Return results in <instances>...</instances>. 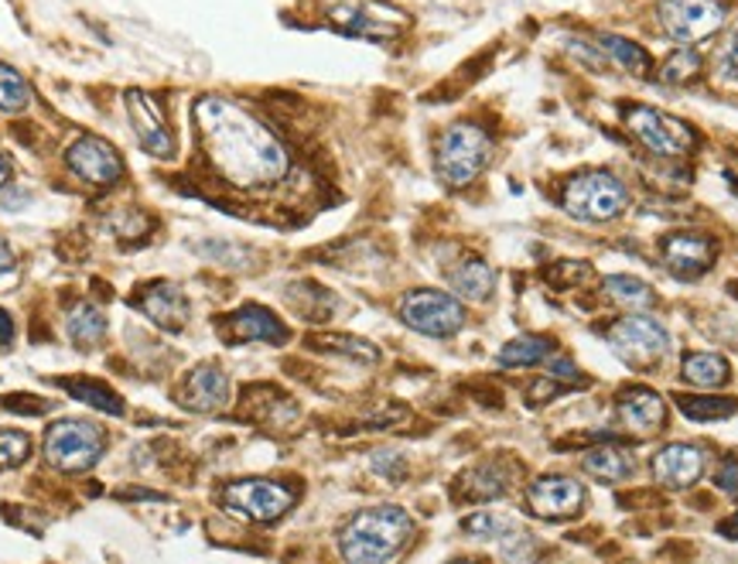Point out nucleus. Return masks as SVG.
Masks as SVG:
<instances>
[{
  "label": "nucleus",
  "instance_id": "nucleus-1",
  "mask_svg": "<svg viewBox=\"0 0 738 564\" xmlns=\"http://www.w3.org/2000/svg\"><path fill=\"white\" fill-rule=\"evenodd\" d=\"M195 124L208 161L236 189H267L288 174L291 158L285 145L236 103L202 96L195 103Z\"/></svg>",
  "mask_w": 738,
  "mask_h": 564
},
{
  "label": "nucleus",
  "instance_id": "nucleus-2",
  "mask_svg": "<svg viewBox=\"0 0 738 564\" xmlns=\"http://www.w3.org/2000/svg\"><path fill=\"white\" fill-rule=\"evenodd\" d=\"M414 534V520L400 507L360 510L339 531V551L349 564H391Z\"/></svg>",
  "mask_w": 738,
  "mask_h": 564
},
{
  "label": "nucleus",
  "instance_id": "nucleus-3",
  "mask_svg": "<svg viewBox=\"0 0 738 564\" xmlns=\"http://www.w3.org/2000/svg\"><path fill=\"white\" fill-rule=\"evenodd\" d=\"M492 158V140L482 127L475 124H451L435 151V168L441 174V182L451 189H462L475 182L482 168Z\"/></svg>",
  "mask_w": 738,
  "mask_h": 564
},
{
  "label": "nucleus",
  "instance_id": "nucleus-4",
  "mask_svg": "<svg viewBox=\"0 0 738 564\" xmlns=\"http://www.w3.org/2000/svg\"><path fill=\"white\" fill-rule=\"evenodd\" d=\"M560 205L581 223H609L625 213L629 192L612 171H581L565 185Z\"/></svg>",
  "mask_w": 738,
  "mask_h": 564
},
{
  "label": "nucleus",
  "instance_id": "nucleus-5",
  "mask_svg": "<svg viewBox=\"0 0 738 564\" xmlns=\"http://www.w3.org/2000/svg\"><path fill=\"white\" fill-rule=\"evenodd\" d=\"M609 345L632 370H653L671 352V332L646 311H629L609 329Z\"/></svg>",
  "mask_w": 738,
  "mask_h": 564
},
{
  "label": "nucleus",
  "instance_id": "nucleus-6",
  "mask_svg": "<svg viewBox=\"0 0 738 564\" xmlns=\"http://www.w3.org/2000/svg\"><path fill=\"white\" fill-rule=\"evenodd\" d=\"M103 432L89 421H55L45 432V462L58 472H86L99 462L103 455Z\"/></svg>",
  "mask_w": 738,
  "mask_h": 564
},
{
  "label": "nucleus",
  "instance_id": "nucleus-7",
  "mask_svg": "<svg viewBox=\"0 0 738 564\" xmlns=\"http://www.w3.org/2000/svg\"><path fill=\"white\" fill-rule=\"evenodd\" d=\"M400 319L420 336L431 339H451L466 326V308L459 298H451L448 291L438 288H417L400 298Z\"/></svg>",
  "mask_w": 738,
  "mask_h": 564
},
{
  "label": "nucleus",
  "instance_id": "nucleus-8",
  "mask_svg": "<svg viewBox=\"0 0 738 564\" xmlns=\"http://www.w3.org/2000/svg\"><path fill=\"white\" fill-rule=\"evenodd\" d=\"M656 18H660V28L671 34L677 45L687 49L718 34L728 11L718 0H660Z\"/></svg>",
  "mask_w": 738,
  "mask_h": 564
},
{
  "label": "nucleus",
  "instance_id": "nucleus-9",
  "mask_svg": "<svg viewBox=\"0 0 738 564\" xmlns=\"http://www.w3.org/2000/svg\"><path fill=\"white\" fill-rule=\"evenodd\" d=\"M295 503V492L277 479H239L223 489V507L254 523H274Z\"/></svg>",
  "mask_w": 738,
  "mask_h": 564
},
{
  "label": "nucleus",
  "instance_id": "nucleus-10",
  "mask_svg": "<svg viewBox=\"0 0 738 564\" xmlns=\"http://www.w3.org/2000/svg\"><path fill=\"white\" fill-rule=\"evenodd\" d=\"M625 124L660 158H681L694 148V130L656 107H629Z\"/></svg>",
  "mask_w": 738,
  "mask_h": 564
},
{
  "label": "nucleus",
  "instance_id": "nucleus-11",
  "mask_svg": "<svg viewBox=\"0 0 738 564\" xmlns=\"http://www.w3.org/2000/svg\"><path fill=\"white\" fill-rule=\"evenodd\" d=\"M65 164L73 174H79L86 185H96V189H110L124 179V158L117 155L110 140H103L96 134H79L73 145L65 148Z\"/></svg>",
  "mask_w": 738,
  "mask_h": 564
},
{
  "label": "nucleus",
  "instance_id": "nucleus-12",
  "mask_svg": "<svg viewBox=\"0 0 738 564\" xmlns=\"http://www.w3.org/2000/svg\"><path fill=\"white\" fill-rule=\"evenodd\" d=\"M462 531L475 541L496 544L510 564H534L537 561V541L526 534L516 520H510L503 513H472V517H466Z\"/></svg>",
  "mask_w": 738,
  "mask_h": 564
},
{
  "label": "nucleus",
  "instance_id": "nucleus-13",
  "mask_svg": "<svg viewBox=\"0 0 738 564\" xmlns=\"http://www.w3.org/2000/svg\"><path fill=\"white\" fill-rule=\"evenodd\" d=\"M329 21L342 34H353V39H394L407 28V18L394 8L360 4V0H342V4L329 8Z\"/></svg>",
  "mask_w": 738,
  "mask_h": 564
},
{
  "label": "nucleus",
  "instance_id": "nucleus-14",
  "mask_svg": "<svg viewBox=\"0 0 738 564\" xmlns=\"http://www.w3.org/2000/svg\"><path fill=\"white\" fill-rule=\"evenodd\" d=\"M127 103V117H130V127L140 140V148L154 158H171L174 155V134L168 127V117L161 110V103L145 93V89H130L124 96Z\"/></svg>",
  "mask_w": 738,
  "mask_h": 564
},
{
  "label": "nucleus",
  "instance_id": "nucleus-15",
  "mask_svg": "<svg viewBox=\"0 0 738 564\" xmlns=\"http://www.w3.org/2000/svg\"><path fill=\"white\" fill-rule=\"evenodd\" d=\"M526 503L544 520H568L585 507V486L575 476H541L526 489Z\"/></svg>",
  "mask_w": 738,
  "mask_h": 564
},
{
  "label": "nucleus",
  "instance_id": "nucleus-16",
  "mask_svg": "<svg viewBox=\"0 0 738 564\" xmlns=\"http://www.w3.org/2000/svg\"><path fill=\"white\" fill-rule=\"evenodd\" d=\"M715 264V240L705 233H671L663 240V267L681 280L708 274Z\"/></svg>",
  "mask_w": 738,
  "mask_h": 564
},
{
  "label": "nucleus",
  "instance_id": "nucleus-17",
  "mask_svg": "<svg viewBox=\"0 0 738 564\" xmlns=\"http://www.w3.org/2000/svg\"><path fill=\"white\" fill-rule=\"evenodd\" d=\"M229 342H288V326L260 305H243L220 322Z\"/></svg>",
  "mask_w": 738,
  "mask_h": 564
},
{
  "label": "nucleus",
  "instance_id": "nucleus-18",
  "mask_svg": "<svg viewBox=\"0 0 738 564\" xmlns=\"http://www.w3.org/2000/svg\"><path fill=\"white\" fill-rule=\"evenodd\" d=\"M179 404L189 407V411H199V414L223 411L229 404V376L220 366H213V363L195 366L185 376V383H182Z\"/></svg>",
  "mask_w": 738,
  "mask_h": 564
},
{
  "label": "nucleus",
  "instance_id": "nucleus-19",
  "mask_svg": "<svg viewBox=\"0 0 738 564\" xmlns=\"http://www.w3.org/2000/svg\"><path fill=\"white\" fill-rule=\"evenodd\" d=\"M705 472V451L694 445H663L653 455V476L656 482L671 486V489H687L700 479Z\"/></svg>",
  "mask_w": 738,
  "mask_h": 564
},
{
  "label": "nucleus",
  "instance_id": "nucleus-20",
  "mask_svg": "<svg viewBox=\"0 0 738 564\" xmlns=\"http://www.w3.org/2000/svg\"><path fill=\"white\" fill-rule=\"evenodd\" d=\"M133 305L148 315L151 322H158L161 329L179 332L189 319V301L182 295V288H174L171 280H158V285H148L133 298Z\"/></svg>",
  "mask_w": 738,
  "mask_h": 564
},
{
  "label": "nucleus",
  "instance_id": "nucleus-21",
  "mask_svg": "<svg viewBox=\"0 0 738 564\" xmlns=\"http://www.w3.org/2000/svg\"><path fill=\"white\" fill-rule=\"evenodd\" d=\"M619 417L629 432L637 435H653L656 428H663V417H666V404L656 391L650 386H629V391L619 394Z\"/></svg>",
  "mask_w": 738,
  "mask_h": 564
},
{
  "label": "nucleus",
  "instance_id": "nucleus-22",
  "mask_svg": "<svg viewBox=\"0 0 738 564\" xmlns=\"http://www.w3.org/2000/svg\"><path fill=\"white\" fill-rule=\"evenodd\" d=\"M581 469L599 482H622L637 472V458L619 445H599L581 458Z\"/></svg>",
  "mask_w": 738,
  "mask_h": 564
},
{
  "label": "nucleus",
  "instance_id": "nucleus-23",
  "mask_svg": "<svg viewBox=\"0 0 738 564\" xmlns=\"http://www.w3.org/2000/svg\"><path fill=\"white\" fill-rule=\"evenodd\" d=\"M451 288L454 295H462L469 301H485L492 288H496V274H492V267L482 257H466L451 270Z\"/></svg>",
  "mask_w": 738,
  "mask_h": 564
},
{
  "label": "nucleus",
  "instance_id": "nucleus-24",
  "mask_svg": "<svg viewBox=\"0 0 738 564\" xmlns=\"http://www.w3.org/2000/svg\"><path fill=\"white\" fill-rule=\"evenodd\" d=\"M554 357V339L547 336H520V339H510L496 363L503 370H520V366H537V363H547Z\"/></svg>",
  "mask_w": 738,
  "mask_h": 564
},
{
  "label": "nucleus",
  "instance_id": "nucleus-25",
  "mask_svg": "<svg viewBox=\"0 0 738 564\" xmlns=\"http://www.w3.org/2000/svg\"><path fill=\"white\" fill-rule=\"evenodd\" d=\"M510 472L500 466V462H482L475 469H469L462 476V492L469 500H479V503H489V500H500L503 492L510 489Z\"/></svg>",
  "mask_w": 738,
  "mask_h": 564
},
{
  "label": "nucleus",
  "instance_id": "nucleus-26",
  "mask_svg": "<svg viewBox=\"0 0 738 564\" xmlns=\"http://www.w3.org/2000/svg\"><path fill=\"white\" fill-rule=\"evenodd\" d=\"M602 291L609 295V301H616L619 308H629V311H646L656 305L653 288L643 277H632V274H609L602 280Z\"/></svg>",
  "mask_w": 738,
  "mask_h": 564
},
{
  "label": "nucleus",
  "instance_id": "nucleus-27",
  "mask_svg": "<svg viewBox=\"0 0 738 564\" xmlns=\"http://www.w3.org/2000/svg\"><path fill=\"white\" fill-rule=\"evenodd\" d=\"M65 332H68V339H73L76 345L89 349V345H96L103 339V332H107V315H103L89 301H76L73 308H68V315H65Z\"/></svg>",
  "mask_w": 738,
  "mask_h": 564
},
{
  "label": "nucleus",
  "instance_id": "nucleus-28",
  "mask_svg": "<svg viewBox=\"0 0 738 564\" xmlns=\"http://www.w3.org/2000/svg\"><path fill=\"white\" fill-rule=\"evenodd\" d=\"M62 386L68 394H73L76 401H83V404H89L93 411H103V414H114V417H120L127 407H124V401H120V394H114V386H107V383H99V380H86V376H73V380H62Z\"/></svg>",
  "mask_w": 738,
  "mask_h": 564
},
{
  "label": "nucleus",
  "instance_id": "nucleus-29",
  "mask_svg": "<svg viewBox=\"0 0 738 564\" xmlns=\"http://www.w3.org/2000/svg\"><path fill=\"white\" fill-rule=\"evenodd\" d=\"M681 373L694 386H721L728 380V360L718 352H691V357H684Z\"/></svg>",
  "mask_w": 738,
  "mask_h": 564
},
{
  "label": "nucleus",
  "instance_id": "nucleus-30",
  "mask_svg": "<svg viewBox=\"0 0 738 564\" xmlns=\"http://www.w3.org/2000/svg\"><path fill=\"white\" fill-rule=\"evenodd\" d=\"M599 49L606 52V58H612L616 65L629 68V73H637V76H646L650 65H653L646 49H640L637 42H629V39H619V34H602Z\"/></svg>",
  "mask_w": 738,
  "mask_h": 564
},
{
  "label": "nucleus",
  "instance_id": "nucleus-31",
  "mask_svg": "<svg viewBox=\"0 0 738 564\" xmlns=\"http://www.w3.org/2000/svg\"><path fill=\"white\" fill-rule=\"evenodd\" d=\"M677 407L684 411V417L697 421V425H708V421H725L738 411V401L735 397H708V394H697V397H677Z\"/></svg>",
  "mask_w": 738,
  "mask_h": 564
},
{
  "label": "nucleus",
  "instance_id": "nucleus-32",
  "mask_svg": "<svg viewBox=\"0 0 738 564\" xmlns=\"http://www.w3.org/2000/svg\"><path fill=\"white\" fill-rule=\"evenodd\" d=\"M31 103V86L28 79L18 73V68L0 62V110L4 114H18Z\"/></svg>",
  "mask_w": 738,
  "mask_h": 564
},
{
  "label": "nucleus",
  "instance_id": "nucleus-33",
  "mask_svg": "<svg viewBox=\"0 0 738 564\" xmlns=\"http://www.w3.org/2000/svg\"><path fill=\"white\" fill-rule=\"evenodd\" d=\"M319 349H329V352H339V357H349L356 363H376L379 360V349L363 342V339H353V336H322Z\"/></svg>",
  "mask_w": 738,
  "mask_h": 564
},
{
  "label": "nucleus",
  "instance_id": "nucleus-34",
  "mask_svg": "<svg viewBox=\"0 0 738 564\" xmlns=\"http://www.w3.org/2000/svg\"><path fill=\"white\" fill-rule=\"evenodd\" d=\"M697 73H700V55L694 49H681V52H674L671 58L660 65V79L663 83H677V86L694 79Z\"/></svg>",
  "mask_w": 738,
  "mask_h": 564
},
{
  "label": "nucleus",
  "instance_id": "nucleus-35",
  "mask_svg": "<svg viewBox=\"0 0 738 564\" xmlns=\"http://www.w3.org/2000/svg\"><path fill=\"white\" fill-rule=\"evenodd\" d=\"M31 455V438L24 432L4 428L0 432V469H18L21 462H28Z\"/></svg>",
  "mask_w": 738,
  "mask_h": 564
},
{
  "label": "nucleus",
  "instance_id": "nucleus-36",
  "mask_svg": "<svg viewBox=\"0 0 738 564\" xmlns=\"http://www.w3.org/2000/svg\"><path fill=\"white\" fill-rule=\"evenodd\" d=\"M4 407L14 411V414H28V417H34V414H45L52 404H49V401H39V397H31V394H21V397L14 394V397L4 401Z\"/></svg>",
  "mask_w": 738,
  "mask_h": 564
},
{
  "label": "nucleus",
  "instance_id": "nucleus-37",
  "mask_svg": "<svg viewBox=\"0 0 738 564\" xmlns=\"http://www.w3.org/2000/svg\"><path fill=\"white\" fill-rule=\"evenodd\" d=\"M715 486L721 489V492H738V458H725V462L718 466V472H715Z\"/></svg>",
  "mask_w": 738,
  "mask_h": 564
},
{
  "label": "nucleus",
  "instance_id": "nucleus-38",
  "mask_svg": "<svg viewBox=\"0 0 738 564\" xmlns=\"http://www.w3.org/2000/svg\"><path fill=\"white\" fill-rule=\"evenodd\" d=\"M547 373H550L554 380H571V383L581 380V373H578V366H575L571 360H554V357H550V360H547Z\"/></svg>",
  "mask_w": 738,
  "mask_h": 564
},
{
  "label": "nucleus",
  "instance_id": "nucleus-39",
  "mask_svg": "<svg viewBox=\"0 0 738 564\" xmlns=\"http://www.w3.org/2000/svg\"><path fill=\"white\" fill-rule=\"evenodd\" d=\"M14 342V319L0 308V349H8Z\"/></svg>",
  "mask_w": 738,
  "mask_h": 564
},
{
  "label": "nucleus",
  "instance_id": "nucleus-40",
  "mask_svg": "<svg viewBox=\"0 0 738 564\" xmlns=\"http://www.w3.org/2000/svg\"><path fill=\"white\" fill-rule=\"evenodd\" d=\"M14 270V254H11V246H8V240L0 236V280H4L8 274Z\"/></svg>",
  "mask_w": 738,
  "mask_h": 564
},
{
  "label": "nucleus",
  "instance_id": "nucleus-41",
  "mask_svg": "<svg viewBox=\"0 0 738 564\" xmlns=\"http://www.w3.org/2000/svg\"><path fill=\"white\" fill-rule=\"evenodd\" d=\"M725 65H731V73L738 76V31L728 39V49H725Z\"/></svg>",
  "mask_w": 738,
  "mask_h": 564
},
{
  "label": "nucleus",
  "instance_id": "nucleus-42",
  "mask_svg": "<svg viewBox=\"0 0 738 564\" xmlns=\"http://www.w3.org/2000/svg\"><path fill=\"white\" fill-rule=\"evenodd\" d=\"M8 182H11V161L0 155V189H4Z\"/></svg>",
  "mask_w": 738,
  "mask_h": 564
},
{
  "label": "nucleus",
  "instance_id": "nucleus-43",
  "mask_svg": "<svg viewBox=\"0 0 738 564\" xmlns=\"http://www.w3.org/2000/svg\"><path fill=\"white\" fill-rule=\"evenodd\" d=\"M721 531H725L728 538H738V513H735V517H731L728 523H721Z\"/></svg>",
  "mask_w": 738,
  "mask_h": 564
},
{
  "label": "nucleus",
  "instance_id": "nucleus-44",
  "mask_svg": "<svg viewBox=\"0 0 738 564\" xmlns=\"http://www.w3.org/2000/svg\"><path fill=\"white\" fill-rule=\"evenodd\" d=\"M448 564H479V561H469V557H459V561H448Z\"/></svg>",
  "mask_w": 738,
  "mask_h": 564
}]
</instances>
